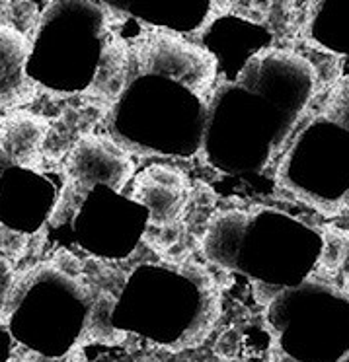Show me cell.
Segmentation results:
<instances>
[{"label":"cell","mask_w":349,"mask_h":362,"mask_svg":"<svg viewBox=\"0 0 349 362\" xmlns=\"http://www.w3.org/2000/svg\"><path fill=\"white\" fill-rule=\"evenodd\" d=\"M133 173V160L125 148L105 136L88 133L72 148L64 164V193L84 199L96 183H105L121 191Z\"/></svg>","instance_id":"obj_1"},{"label":"cell","mask_w":349,"mask_h":362,"mask_svg":"<svg viewBox=\"0 0 349 362\" xmlns=\"http://www.w3.org/2000/svg\"><path fill=\"white\" fill-rule=\"evenodd\" d=\"M139 59L143 71L162 72L182 80L195 92L207 90L213 78V63L209 55L183 40L164 33H152L139 43Z\"/></svg>","instance_id":"obj_2"},{"label":"cell","mask_w":349,"mask_h":362,"mask_svg":"<svg viewBox=\"0 0 349 362\" xmlns=\"http://www.w3.org/2000/svg\"><path fill=\"white\" fill-rule=\"evenodd\" d=\"M133 199L149 209L151 228L166 230L180 221L190 203V183L174 168L154 165L139 175Z\"/></svg>","instance_id":"obj_3"},{"label":"cell","mask_w":349,"mask_h":362,"mask_svg":"<svg viewBox=\"0 0 349 362\" xmlns=\"http://www.w3.org/2000/svg\"><path fill=\"white\" fill-rule=\"evenodd\" d=\"M32 41L8 24H0V110H14L35 98V84L25 74Z\"/></svg>","instance_id":"obj_4"},{"label":"cell","mask_w":349,"mask_h":362,"mask_svg":"<svg viewBox=\"0 0 349 362\" xmlns=\"http://www.w3.org/2000/svg\"><path fill=\"white\" fill-rule=\"evenodd\" d=\"M47 131V119L33 115L30 111H12L2 121L0 150L6 154L10 164L35 168Z\"/></svg>","instance_id":"obj_5"},{"label":"cell","mask_w":349,"mask_h":362,"mask_svg":"<svg viewBox=\"0 0 349 362\" xmlns=\"http://www.w3.org/2000/svg\"><path fill=\"white\" fill-rule=\"evenodd\" d=\"M125 66H127V49L120 41H113L103 51L98 76L90 90H98V95H102L105 100L115 98L123 88Z\"/></svg>","instance_id":"obj_6"},{"label":"cell","mask_w":349,"mask_h":362,"mask_svg":"<svg viewBox=\"0 0 349 362\" xmlns=\"http://www.w3.org/2000/svg\"><path fill=\"white\" fill-rule=\"evenodd\" d=\"M111 306L113 302L111 298H102L98 304L94 306V312L90 314L88 317V325L84 335L80 337V343L86 345L90 341H100V343H118L123 339L121 331H115L113 327H110V317Z\"/></svg>","instance_id":"obj_7"},{"label":"cell","mask_w":349,"mask_h":362,"mask_svg":"<svg viewBox=\"0 0 349 362\" xmlns=\"http://www.w3.org/2000/svg\"><path fill=\"white\" fill-rule=\"evenodd\" d=\"M12 281H14V269L4 255H0V322H4L6 317Z\"/></svg>","instance_id":"obj_8"},{"label":"cell","mask_w":349,"mask_h":362,"mask_svg":"<svg viewBox=\"0 0 349 362\" xmlns=\"http://www.w3.org/2000/svg\"><path fill=\"white\" fill-rule=\"evenodd\" d=\"M24 244L25 236L16 234V232L4 228V226H0V253L10 255V257H18L20 252H22V247H24Z\"/></svg>","instance_id":"obj_9"},{"label":"cell","mask_w":349,"mask_h":362,"mask_svg":"<svg viewBox=\"0 0 349 362\" xmlns=\"http://www.w3.org/2000/svg\"><path fill=\"white\" fill-rule=\"evenodd\" d=\"M18 362H79L80 361V346H72V351L67 356L61 358H47V356H41L40 353H33V351H25L22 356H18Z\"/></svg>","instance_id":"obj_10"},{"label":"cell","mask_w":349,"mask_h":362,"mask_svg":"<svg viewBox=\"0 0 349 362\" xmlns=\"http://www.w3.org/2000/svg\"><path fill=\"white\" fill-rule=\"evenodd\" d=\"M2 121H4V117H0V131H2Z\"/></svg>","instance_id":"obj_11"},{"label":"cell","mask_w":349,"mask_h":362,"mask_svg":"<svg viewBox=\"0 0 349 362\" xmlns=\"http://www.w3.org/2000/svg\"><path fill=\"white\" fill-rule=\"evenodd\" d=\"M10 362H18V361H16V358H12V361H10Z\"/></svg>","instance_id":"obj_12"}]
</instances>
